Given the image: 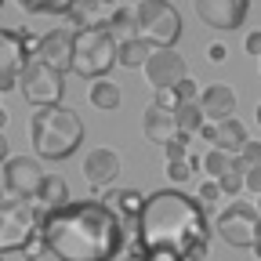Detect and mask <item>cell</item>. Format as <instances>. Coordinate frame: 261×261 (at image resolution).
Returning <instances> with one entry per match:
<instances>
[{
    "label": "cell",
    "mask_w": 261,
    "mask_h": 261,
    "mask_svg": "<svg viewBox=\"0 0 261 261\" xmlns=\"http://www.w3.org/2000/svg\"><path fill=\"white\" fill-rule=\"evenodd\" d=\"M214 232L228 243V247H240V250H254L261 243V211L247 200L228 203L218 218H214Z\"/></svg>",
    "instance_id": "52a82bcc"
},
{
    "label": "cell",
    "mask_w": 261,
    "mask_h": 261,
    "mask_svg": "<svg viewBox=\"0 0 261 261\" xmlns=\"http://www.w3.org/2000/svg\"><path fill=\"white\" fill-rule=\"evenodd\" d=\"M18 8L33 15H69L73 0H18Z\"/></svg>",
    "instance_id": "d4e9b609"
},
{
    "label": "cell",
    "mask_w": 261,
    "mask_h": 261,
    "mask_svg": "<svg viewBox=\"0 0 261 261\" xmlns=\"http://www.w3.org/2000/svg\"><path fill=\"white\" fill-rule=\"evenodd\" d=\"M120 167H123L120 152L98 145V149H91V152L84 156V181H87L91 189H98V192H106V189H113Z\"/></svg>",
    "instance_id": "7c38bea8"
},
{
    "label": "cell",
    "mask_w": 261,
    "mask_h": 261,
    "mask_svg": "<svg viewBox=\"0 0 261 261\" xmlns=\"http://www.w3.org/2000/svg\"><path fill=\"white\" fill-rule=\"evenodd\" d=\"M149 58H152V47L145 40H138V37L120 44V65H127V69H145Z\"/></svg>",
    "instance_id": "7402d4cb"
},
{
    "label": "cell",
    "mask_w": 261,
    "mask_h": 261,
    "mask_svg": "<svg viewBox=\"0 0 261 261\" xmlns=\"http://www.w3.org/2000/svg\"><path fill=\"white\" fill-rule=\"evenodd\" d=\"M44 167L33 156H11L4 163V178H0V185H4L15 200H37L40 189H44Z\"/></svg>",
    "instance_id": "30bf717a"
},
{
    "label": "cell",
    "mask_w": 261,
    "mask_h": 261,
    "mask_svg": "<svg viewBox=\"0 0 261 261\" xmlns=\"http://www.w3.org/2000/svg\"><path fill=\"white\" fill-rule=\"evenodd\" d=\"M138 18V40H145L152 51H174L181 37V15L171 0H142L135 8Z\"/></svg>",
    "instance_id": "8992f818"
},
{
    "label": "cell",
    "mask_w": 261,
    "mask_h": 261,
    "mask_svg": "<svg viewBox=\"0 0 261 261\" xmlns=\"http://www.w3.org/2000/svg\"><path fill=\"white\" fill-rule=\"evenodd\" d=\"M8 127V109H0V130Z\"/></svg>",
    "instance_id": "f35d334b"
},
{
    "label": "cell",
    "mask_w": 261,
    "mask_h": 261,
    "mask_svg": "<svg viewBox=\"0 0 261 261\" xmlns=\"http://www.w3.org/2000/svg\"><path fill=\"white\" fill-rule=\"evenodd\" d=\"M73 47H76V33L58 25V29L44 33L37 40V58L44 65H51V69H58V73H69L73 69Z\"/></svg>",
    "instance_id": "8fae6325"
},
{
    "label": "cell",
    "mask_w": 261,
    "mask_h": 261,
    "mask_svg": "<svg viewBox=\"0 0 261 261\" xmlns=\"http://www.w3.org/2000/svg\"><path fill=\"white\" fill-rule=\"evenodd\" d=\"M116 11H120V0H73L69 22L76 25V33H84V29H106Z\"/></svg>",
    "instance_id": "9a60e30c"
},
{
    "label": "cell",
    "mask_w": 261,
    "mask_h": 261,
    "mask_svg": "<svg viewBox=\"0 0 261 261\" xmlns=\"http://www.w3.org/2000/svg\"><path fill=\"white\" fill-rule=\"evenodd\" d=\"M236 106L240 98L228 84H207L200 94V109L207 116V123H225V120H236Z\"/></svg>",
    "instance_id": "2e32d148"
},
{
    "label": "cell",
    "mask_w": 261,
    "mask_h": 261,
    "mask_svg": "<svg viewBox=\"0 0 261 261\" xmlns=\"http://www.w3.org/2000/svg\"><path fill=\"white\" fill-rule=\"evenodd\" d=\"M145 76L156 91H167V87H178L185 80V58L178 51H152L149 65H145Z\"/></svg>",
    "instance_id": "5bb4252c"
},
{
    "label": "cell",
    "mask_w": 261,
    "mask_h": 261,
    "mask_svg": "<svg viewBox=\"0 0 261 261\" xmlns=\"http://www.w3.org/2000/svg\"><path fill=\"white\" fill-rule=\"evenodd\" d=\"M207 58H211V62H225V58H228V47H225V44H211V47H207Z\"/></svg>",
    "instance_id": "d590c367"
},
{
    "label": "cell",
    "mask_w": 261,
    "mask_h": 261,
    "mask_svg": "<svg viewBox=\"0 0 261 261\" xmlns=\"http://www.w3.org/2000/svg\"><path fill=\"white\" fill-rule=\"evenodd\" d=\"M218 185H221L225 196H240V192L247 189V174H243V171H228L225 178H218Z\"/></svg>",
    "instance_id": "4316f807"
},
{
    "label": "cell",
    "mask_w": 261,
    "mask_h": 261,
    "mask_svg": "<svg viewBox=\"0 0 261 261\" xmlns=\"http://www.w3.org/2000/svg\"><path fill=\"white\" fill-rule=\"evenodd\" d=\"M254 257H261V243H257V247H254Z\"/></svg>",
    "instance_id": "60d3db41"
},
{
    "label": "cell",
    "mask_w": 261,
    "mask_h": 261,
    "mask_svg": "<svg viewBox=\"0 0 261 261\" xmlns=\"http://www.w3.org/2000/svg\"><path fill=\"white\" fill-rule=\"evenodd\" d=\"M62 76H65V73L44 65L40 58H33L25 69H22V76H18V91H22V98H25L29 106L51 109V106H62V91H65Z\"/></svg>",
    "instance_id": "ba28073f"
},
{
    "label": "cell",
    "mask_w": 261,
    "mask_h": 261,
    "mask_svg": "<svg viewBox=\"0 0 261 261\" xmlns=\"http://www.w3.org/2000/svg\"><path fill=\"white\" fill-rule=\"evenodd\" d=\"M254 116H257V123H261V102H257V109H254Z\"/></svg>",
    "instance_id": "ab89813d"
},
{
    "label": "cell",
    "mask_w": 261,
    "mask_h": 261,
    "mask_svg": "<svg viewBox=\"0 0 261 261\" xmlns=\"http://www.w3.org/2000/svg\"><path fill=\"white\" fill-rule=\"evenodd\" d=\"M120 102H123L120 84H113L109 76L91 84V106H94V109H102V113H116V109H120Z\"/></svg>",
    "instance_id": "ffe728a7"
},
{
    "label": "cell",
    "mask_w": 261,
    "mask_h": 261,
    "mask_svg": "<svg viewBox=\"0 0 261 261\" xmlns=\"http://www.w3.org/2000/svg\"><path fill=\"white\" fill-rule=\"evenodd\" d=\"M138 261H185V257H178V254H167V250H152V254H142Z\"/></svg>",
    "instance_id": "e575fe53"
},
{
    "label": "cell",
    "mask_w": 261,
    "mask_h": 261,
    "mask_svg": "<svg viewBox=\"0 0 261 261\" xmlns=\"http://www.w3.org/2000/svg\"><path fill=\"white\" fill-rule=\"evenodd\" d=\"M247 51H250V55L261 62V29H254L250 37H247Z\"/></svg>",
    "instance_id": "836d02e7"
},
{
    "label": "cell",
    "mask_w": 261,
    "mask_h": 261,
    "mask_svg": "<svg viewBox=\"0 0 261 261\" xmlns=\"http://www.w3.org/2000/svg\"><path fill=\"white\" fill-rule=\"evenodd\" d=\"M200 138H203V142H211V145H214V138H218V123H207V127H203V130H200Z\"/></svg>",
    "instance_id": "8d00e7d4"
},
{
    "label": "cell",
    "mask_w": 261,
    "mask_h": 261,
    "mask_svg": "<svg viewBox=\"0 0 261 261\" xmlns=\"http://www.w3.org/2000/svg\"><path fill=\"white\" fill-rule=\"evenodd\" d=\"M22 261H58V254H55L44 240H37V243H33V247L25 250V257H22Z\"/></svg>",
    "instance_id": "4dcf8cb0"
},
{
    "label": "cell",
    "mask_w": 261,
    "mask_h": 261,
    "mask_svg": "<svg viewBox=\"0 0 261 261\" xmlns=\"http://www.w3.org/2000/svg\"><path fill=\"white\" fill-rule=\"evenodd\" d=\"M29 135H33L37 156L65 160V156H73L80 149V142H84V120L69 106H51V109H40L37 116H33Z\"/></svg>",
    "instance_id": "3957f363"
},
{
    "label": "cell",
    "mask_w": 261,
    "mask_h": 261,
    "mask_svg": "<svg viewBox=\"0 0 261 261\" xmlns=\"http://www.w3.org/2000/svg\"><path fill=\"white\" fill-rule=\"evenodd\" d=\"M120 62V40L109 29H84L76 33L73 47V73L84 80H106V73Z\"/></svg>",
    "instance_id": "5b68a950"
},
{
    "label": "cell",
    "mask_w": 261,
    "mask_h": 261,
    "mask_svg": "<svg viewBox=\"0 0 261 261\" xmlns=\"http://www.w3.org/2000/svg\"><path fill=\"white\" fill-rule=\"evenodd\" d=\"M11 156H8V138H4V130H0V163H8Z\"/></svg>",
    "instance_id": "74e56055"
},
{
    "label": "cell",
    "mask_w": 261,
    "mask_h": 261,
    "mask_svg": "<svg viewBox=\"0 0 261 261\" xmlns=\"http://www.w3.org/2000/svg\"><path fill=\"white\" fill-rule=\"evenodd\" d=\"M189 142H192V138L178 135L171 145H163V156H167V163H171V160H192V152H189Z\"/></svg>",
    "instance_id": "83f0119b"
},
{
    "label": "cell",
    "mask_w": 261,
    "mask_h": 261,
    "mask_svg": "<svg viewBox=\"0 0 261 261\" xmlns=\"http://www.w3.org/2000/svg\"><path fill=\"white\" fill-rule=\"evenodd\" d=\"M203 171L211 174V181H218V178H225L228 171H236V156H228V152H221V149H211V152L203 156Z\"/></svg>",
    "instance_id": "cb8c5ba5"
},
{
    "label": "cell",
    "mask_w": 261,
    "mask_h": 261,
    "mask_svg": "<svg viewBox=\"0 0 261 261\" xmlns=\"http://www.w3.org/2000/svg\"><path fill=\"white\" fill-rule=\"evenodd\" d=\"M44 214L37 200H4L0 203V257L15 254V250H29L40 240L44 228Z\"/></svg>",
    "instance_id": "277c9868"
},
{
    "label": "cell",
    "mask_w": 261,
    "mask_h": 261,
    "mask_svg": "<svg viewBox=\"0 0 261 261\" xmlns=\"http://www.w3.org/2000/svg\"><path fill=\"white\" fill-rule=\"evenodd\" d=\"M247 192H254L257 200H261V167H254V171H247Z\"/></svg>",
    "instance_id": "d6a6232c"
},
{
    "label": "cell",
    "mask_w": 261,
    "mask_h": 261,
    "mask_svg": "<svg viewBox=\"0 0 261 261\" xmlns=\"http://www.w3.org/2000/svg\"><path fill=\"white\" fill-rule=\"evenodd\" d=\"M192 167H196V156L192 160H171V163H163V171H167V178L174 185H185L192 178Z\"/></svg>",
    "instance_id": "484cf974"
},
{
    "label": "cell",
    "mask_w": 261,
    "mask_h": 261,
    "mask_svg": "<svg viewBox=\"0 0 261 261\" xmlns=\"http://www.w3.org/2000/svg\"><path fill=\"white\" fill-rule=\"evenodd\" d=\"M257 65H261V62H257Z\"/></svg>",
    "instance_id": "f6af8a7d"
},
{
    "label": "cell",
    "mask_w": 261,
    "mask_h": 261,
    "mask_svg": "<svg viewBox=\"0 0 261 261\" xmlns=\"http://www.w3.org/2000/svg\"><path fill=\"white\" fill-rule=\"evenodd\" d=\"M257 211H261V200H257Z\"/></svg>",
    "instance_id": "b9f144b4"
},
{
    "label": "cell",
    "mask_w": 261,
    "mask_h": 261,
    "mask_svg": "<svg viewBox=\"0 0 261 261\" xmlns=\"http://www.w3.org/2000/svg\"><path fill=\"white\" fill-rule=\"evenodd\" d=\"M37 58V40L18 29H0V94L15 91L22 69Z\"/></svg>",
    "instance_id": "9c48e42d"
},
{
    "label": "cell",
    "mask_w": 261,
    "mask_h": 261,
    "mask_svg": "<svg viewBox=\"0 0 261 261\" xmlns=\"http://www.w3.org/2000/svg\"><path fill=\"white\" fill-rule=\"evenodd\" d=\"M174 120H178V135H185V138H196L207 127V116H203L200 102H181L174 109Z\"/></svg>",
    "instance_id": "d6986e66"
},
{
    "label": "cell",
    "mask_w": 261,
    "mask_h": 261,
    "mask_svg": "<svg viewBox=\"0 0 261 261\" xmlns=\"http://www.w3.org/2000/svg\"><path fill=\"white\" fill-rule=\"evenodd\" d=\"M178 98H181V102H200V87H196V80H181L178 84Z\"/></svg>",
    "instance_id": "1f68e13d"
},
{
    "label": "cell",
    "mask_w": 261,
    "mask_h": 261,
    "mask_svg": "<svg viewBox=\"0 0 261 261\" xmlns=\"http://www.w3.org/2000/svg\"><path fill=\"white\" fill-rule=\"evenodd\" d=\"M109 33H113V37L123 44V40H135L138 37V18H135V11H127V8H120L116 15H113V22L106 25Z\"/></svg>",
    "instance_id": "603a6c76"
},
{
    "label": "cell",
    "mask_w": 261,
    "mask_h": 261,
    "mask_svg": "<svg viewBox=\"0 0 261 261\" xmlns=\"http://www.w3.org/2000/svg\"><path fill=\"white\" fill-rule=\"evenodd\" d=\"M196 4V15H200L211 29H236L243 25L247 18V8H250V0H192Z\"/></svg>",
    "instance_id": "4fadbf2b"
},
{
    "label": "cell",
    "mask_w": 261,
    "mask_h": 261,
    "mask_svg": "<svg viewBox=\"0 0 261 261\" xmlns=\"http://www.w3.org/2000/svg\"><path fill=\"white\" fill-rule=\"evenodd\" d=\"M40 240L58 261H120L127 232L102 200H76L44 214Z\"/></svg>",
    "instance_id": "6da1fadb"
},
{
    "label": "cell",
    "mask_w": 261,
    "mask_h": 261,
    "mask_svg": "<svg viewBox=\"0 0 261 261\" xmlns=\"http://www.w3.org/2000/svg\"><path fill=\"white\" fill-rule=\"evenodd\" d=\"M221 196H225V192H221V185H218V181H203V185H200V196H196V200L203 203V211H211V207H218Z\"/></svg>",
    "instance_id": "f1b7e54d"
},
{
    "label": "cell",
    "mask_w": 261,
    "mask_h": 261,
    "mask_svg": "<svg viewBox=\"0 0 261 261\" xmlns=\"http://www.w3.org/2000/svg\"><path fill=\"white\" fill-rule=\"evenodd\" d=\"M0 261H4V257H0Z\"/></svg>",
    "instance_id": "ee69618b"
},
{
    "label": "cell",
    "mask_w": 261,
    "mask_h": 261,
    "mask_svg": "<svg viewBox=\"0 0 261 261\" xmlns=\"http://www.w3.org/2000/svg\"><path fill=\"white\" fill-rule=\"evenodd\" d=\"M152 106H160V109H167V113H174V109L181 106V98H178V87H167V91H156V98H152Z\"/></svg>",
    "instance_id": "f546056e"
},
{
    "label": "cell",
    "mask_w": 261,
    "mask_h": 261,
    "mask_svg": "<svg viewBox=\"0 0 261 261\" xmlns=\"http://www.w3.org/2000/svg\"><path fill=\"white\" fill-rule=\"evenodd\" d=\"M207 236H211L207 211L196 196H185L178 189H160L145 196L142 228H138V257L152 250H167L185 261H200L207 257Z\"/></svg>",
    "instance_id": "7a4b0ae2"
},
{
    "label": "cell",
    "mask_w": 261,
    "mask_h": 261,
    "mask_svg": "<svg viewBox=\"0 0 261 261\" xmlns=\"http://www.w3.org/2000/svg\"><path fill=\"white\" fill-rule=\"evenodd\" d=\"M37 203H44L47 211H58V207H65V203H73V200H69V185H65V178L47 174V178H44V189H40V196H37Z\"/></svg>",
    "instance_id": "44dd1931"
},
{
    "label": "cell",
    "mask_w": 261,
    "mask_h": 261,
    "mask_svg": "<svg viewBox=\"0 0 261 261\" xmlns=\"http://www.w3.org/2000/svg\"><path fill=\"white\" fill-rule=\"evenodd\" d=\"M0 4H4V0H0Z\"/></svg>",
    "instance_id": "7bdbcfd3"
},
{
    "label": "cell",
    "mask_w": 261,
    "mask_h": 261,
    "mask_svg": "<svg viewBox=\"0 0 261 261\" xmlns=\"http://www.w3.org/2000/svg\"><path fill=\"white\" fill-rule=\"evenodd\" d=\"M142 130H145V138H149L152 145H171V142L178 138V120H174V113H167V109L149 106L145 116H142Z\"/></svg>",
    "instance_id": "e0dca14e"
},
{
    "label": "cell",
    "mask_w": 261,
    "mask_h": 261,
    "mask_svg": "<svg viewBox=\"0 0 261 261\" xmlns=\"http://www.w3.org/2000/svg\"><path fill=\"white\" fill-rule=\"evenodd\" d=\"M247 142H250V135H247V127H243L240 120H225V123H218L214 149H221V152H228V156H240V152L247 149Z\"/></svg>",
    "instance_id": "ac0fdd59"
}]
</instances>
